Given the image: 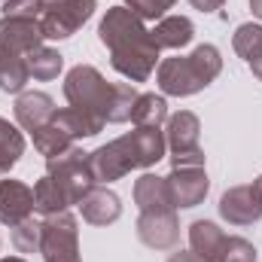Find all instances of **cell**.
I'll return each mask as SVG.
<instances>
[{
    "label": "cell",
    "instance_id": "1",
    "mask_svg": "<svg viewBox=\"0 0 262 262\" xmlns=\"http://www.w3.org/2000/svg\"><path fill=\"white\" fill-rule=\"evenodd\" d=\"M98 37L110 52V64L128 82H146L159 64V43L152 31L131 12L125 3L110 6L98 25Z\"/></svg>",
    "mask_w": 262,
    "mask_h": 262
},
{
    "label": "cell",
    "instance_id": "2",
    "mask_svg": "<svg viewBox=\"0 0 262 262\" xmlns=\"http://www.w3.org/2000/svg\"><path fill=\"white\" fill-rule=\"evenodd\" d=\"M137 89L128 82H107L104 73L92 64H76L67 70L64 76V98L73 110H79L82 116H89L92 122H98L101 128L107 122H128L134 101H137Z\"/></svg>",
    "mask_w": 262,
    "mask_h": 262
},
{
    "label": "cell",
    "instance_id": "3",
    "mask_svg": "<svg viewBox=\"0 0 262 262\" xmlns=\"http://www.w3.org/2000/svg\"><path fill=\"white\" fill-rule=\"evenodd\" d=\"M165 152H168V143L162 128H134L89 152V162L98 183H113L137 168H152L156 162L165 159Z\"/></svg>",
    "mask_w": 262,
    "mask_h": 262
},
{
    "label": "cell",
    "instance_id": "4",
    "mask_svg": "<svg viewBox=\"0 0 262 262\" xmlns=\"http://www.w3.org/2000/svg\"><path fill=\"white\" fill-rule=\"evenodd\" d=\"M220 73H223L220 49L210 46V43H201V46L192 49V55L165 58L156 70V82H159L162 95L189 98V95H198L201 89H207Z\"/></svg>",
    "mask_w": 262,
    "mask_h": 262
},
{
    "label": "cell",
    "instance_id": "5",
    "mask_svg": "<svg viewBox=\"0 0 262 262\" xmlns=\"http://www.w3.org/2000/svg\"><path fill=\"white\" fill-rule=\"evenodd\" d=\"M46 174L64 189V195H67L70 204H79L82 198L98 186V180H95V174H92L89 152L79 149V146H70L61 156L46 159Z\"/></svg>",
    "mask_w": 262,
    "mask_h": 262
},
{
    "label": "cell",
    "instance_id": "6",
    "mask_svg": "<svg viewBox=\"0 0 262 262\" xmlns=\"http://www.w3.org/2000/svg\"><path fill=\"white\" fill-rule=\"evenodd\" d=\"M198 137H201V122L192 110H180L168 116L165 143L171 149V168H204L207 156L198 146Z\"/></svg>",
    "mask_w": 262,
    "mask_h": 262
},
{
    "label": "cell",
    "instance_id": "7",
    "mask_svg": "<svg viewBox=\"0 0 262 262\" xmlns=\"http://www.w3.org/2000/svg\"><path fill=\"white\" fill-rule=\"evenodd\" d=\"M40 253H43V262H82L79 259V226L73 213L61 210L43 220Z\"/></svg>",
    "mask_w": 262,
    "mask_h": 262
},
{
    "label": "cell",
    "instance_id": "8",
    "mask_svg": "<svg viewBox=\"0 0 262 262\" xmlns=\"http://www.w3.org/2000/svg\"><path fill=\"white\" fill-rule=\"evenodd\" d=\"M98 9V0H46L40 25L46 40H67L73 37Z\"/></svg>",
    "mask_w": 262,
    "mask_h": 262
},
{
    "label": "cell",
    "instance_id": "9",
    "mask_svg": "<svg viewBox=\"0 0 262 262\" xmlns=\"http://www.w3.org/2000/svg\"><path fill=\"white\" fill-rule=\"evenodd\" d=\"M43 25L31 15H3L0 18V46L15 55H31L37 46H43Z\"/></svg>",
    "mask_w": 262,
    "mask_h": 262
},
{
    "label": "cell",
    "instance_id": "10",
    "mask_svg": "<svg viewBox=\"0 0 262 262\" xmlns=\"http://www.w3.org/2000/svg\"><path fill=\"white\" fill-rule=\"evenodd\" d=\"M137 238L149 250H174L180 241V220L177 210H152L137 216Z\"/></svg>",
    "mask_w": 262,
    "mask_h": 262
},
{
    "label": "cell",
    "instance_id": "11",
    "mask_svg": "<svg viewBox=\"0 0 262 262\" xmlns=\"http://www.w3.org/2000/svg\"><path fill=\"white\" fill-rule=\"evenodd\" d=\"M220 216L229 226H253L262 220V198L253 183L232 186L220 198Z\"/></svg>",
    "mask_w": 262,
    "mask_h": 262
},
{
    "label": "cell",
    "instance_id": "12",
    "mask_svg": "<svg viewBox=\"0 0 262 262\" xmlns=\"http://www.w3.org/2000/svg\"><path fill=\"white\" fill-rule=\"evenodd\" d=\"M165 180H168V189H171V198H174L177 210L198 207L210 192V180H207L204 168H171V174Z\"/></svg>",
    "mask_w": 262,
    "mask_h": 262
},
{
    "label": "cell",
    "instance_id": "13",
    "mask_svg": "<svg viewBox=\"0 0 262 262\" xmlns=\"http://www.w3.org/2000/svg\"><path fill=\"white\" fill-rule=\"evenodd\" d=\"M34 189L21 180H0V223L3 226H18L28 216H34Z\"/></svg>",
    "mask_w": 262,
    "mask_h": 262
},
{
    "label": "cell",
    "instance_id": "14",
    "mask_svg": "<svg viewBox=\"0 0 262 262\" xmlns=\"http://www.w3.org/2000/svg\"><path fill=\"white\" fill-rule=\"evenodd\" d=\"M55 110L58 107H55L52 95H46V92H21L15 98V122H18V128H25V131L43 128L52 119Z\"/></svg>",
    "mask_w": 262,
    "mask_h": 262
},
{
    "label": "cell",
    "instance_id": "15",
    "mask_svg": "<svg viewBox=\"0 0 262 262\" xmlns=\"http://www.w3.org/2000/svg\"><path fill=\"white\" fill-rule=\"evenodd\" d=\"M76 207H79L82 220L92 223V226H113V223L122 216V201H119L116 192H110L107 186H104V189L95 186Z\"/></svg>",
    "mask_w": 262,
    "mask_h": 262
},
{
    "label": "cell",
    "instance_id": "16",
    "mask_svg": "<svg viewBox=\"0 0 262 262\" xmlns=\"http://www.w3.org/2000/svg\"><path fill=\"white\" fill-rule=\"evenodd\" d=\"M134 204L140 213H152V210H177L174 198L168 189V180L159 174H140L134 180Z\"/></svg>",
    "mask_w": 262,
    "mask_h": 262
},
{
    "label": "cell",
    "instance_id": "17",
    "mask_svg": "<svg viewBox=\"0 0 262 262\" xmlns=\"http://www.w3.org/2000/svg\"><path fill=\"white\" fill-rule=\"evenodd\" d=\"M226 238L229 235L216 223H210V220H195L189 226V250L201 262H220L223 247H226Z\"/></svg>",
    "mask_w": 262,
    "mask_h": 262
},
{
    "label": "cell",
    "instance_id": "18",
    "mask_svg": "<svg viewBox=\"0 0 262 262\" xmlns=\"http://www.w3.org/2000/svg\"><path fill=\"white\" fill-rule=\"evenodd\" d=\"M152 37H156L159 49H183V46L192 43V37H195V25H192L186 15H165V18L156 21Z\"/></svg>",
    "mask_w": 262,
    "mask_h": 262
},
{
    "label": "cell",
    "instance_id": "19",
    "mask_svg": "<svg viewBox=\"0 0 262 262\" xmlns=\"http://www.w3.org/2000/svg\"><path fill=\"white\" fill-rule=\"evenodd\" d=\"M31 79V70H28V55H15V52H6L0 46V92L3 95H21L25 85Z\"/></svg>",
    "mask_w": 262,
    "mask_h": 262
},
{
    "label": "cell",
    "instance_id": "20",
    "mask_svg": "<svg viewBox=\"0 0 262 262\" xmlns=\"http://www.w3.org/2000/svg\"><path fill=\"white\" fill-rule=\"evenodd\" d=\"M131 122H134V128H162V122H168L165 95H156V92L137 95L134 110H131Z\"/></svg>",
    "mask_w": 262,
    "mask_h": 262
},
{
    "label": "cell",
    "instance_id": "21",
    "mask_svg": "<svg viewBox=\"0 0 262 262\" xmlns=\"http://www.w3.org/2000/svg\"><path fill=\"white\" fill-rule=\"evenodd\" d=\"M21 156H25V134L18 131V125L0 116V177H6Z\"/></svg>",
    "mask_w": 262,
    "mask_h": 262
},
{
    "label": "cell",
    "instance_id": "22",
    "mask_svg": "<svg viewBox=\"0 0 262 262\" xmlns=\"http://www.w3.org/2000/svg\"><path fill=\"white\" fill-rule=\"evenodd\" d=\"M34 207H37V213H43V216H52V213H61L70 207V201H67L64 189L46 174V177H40L37 183H34Z\"/></svg>",
    "mask_w": 262,
    "mask_h": 262
},
{
    "label": "cell",
    "instance_id": "23",
    "mask_svg": "<svg viewBox=\"0 0 262 262\" xmlns=\"http://www.w3.org/2000/svg\"><path fill=\"white\" fill-rule=\"evenodd\" d=\"M28 70L34 79L40 82H49V79H58V73L64 70V55L58 49H49L46 43L37 46L31 55H28Z\"/></svg>",
    "mask_w": 262,
    "mask_h": 262
},
{
    "label": "cell",
    "instance_id": "24",
    "mask_svg": "<svg viewBox=\"0 0 262 262\" xmlns=\"http://www.w3.org/2000/svg\"><path fill=\"white\" fill-rule=\"evenodd\" d=\"M31 137H34V146H37V152L40 156H46V159H55V156H61V152H67L70 146H76L70 137H67L64 131L58 128L52 119L43 125V128L31 131Z\"/></svg>",
    "mask_w": 262,
    "mask_h": 262
},
{
    "label": "cell",
    "instance_id": "25",
    "mask_svg": "<svg viewBox=\"0 0 262 262\" xmlns=\"http://www.w3.org/2000/svg\"><path fill=\"white\" fill-rule=\"evenodd\" d=\"M232 49H235L247 64H253L262 55V25H253V21L238 25L235 37H232Z\"/></svg>",
    "mask_w": 262,
    "mask_h": 262
},
{
    "label": "cell",
    "instance_id": "26",
    "mask_svg": "<svg viewBox=\"0 0 262 262\" xmlns=\"http://www.w3.org/2000/svg\"><path fill=\"white\" fill-rule=\"evenodd\" d=\"M40 235H43V220H34V216L12 226V244L18 253H40Z\"/></svg>",
    "mask_w": 262,
    "mask_h": 262
},
{
    "label": "cell",
    "instance_id": "27",
    "mask_svg": "<svg viewBox=\"0 0 262 262\" xmlns=\"http://www.w3.org/2000/svg\"><path fill=\"white\" fill-rule=\"evenodd\" d=\"M125 6L140 21H159L168 15V9L177 6V0H125Z\"/></svg>",
    "mask_w": 262,
    "mask_h": 262
},
{
    "label": "cell",
    "instance_id": "28",
    "mask_svg": "<svg viewBox=\"0 0 262 262\" xmlns=\"http://www.w3.org/2000/svg\"><path fill=\"white\" fill-rule=\"evenodd\" d=\"M220 262H256V247L241 235H229Z\"/></svg>",
    "mask_w": 262,
    "mask_h": 262
},
{
    "label": "cell",
    "instance_id": "29",
    "mask_svg": "<svg viewBox=\"0 0 262 262\" xmlns=\"http://www.w3.org/2000/svg\"><path fill=\"white\" fill-rule=\"evenodd\" d=\"M43 6H46V0H3V15H31V18H40Z\"/></svg>",
    "mask_w": 262,
    "mask_h": 262
},
{
    "label": "cell",
    "instance_id": "30",
    "mask_svg": "<svg viewBox=\"0 0 262 262\" xmlns=\"http://www.w3.org/2000/svg\"><path fill=\"white\" fill-rule=\"evenodd\" d=\"M189 3L195 6L198 12H220L226 6V0H189Z\"/></svg>",
    "mask_w": 262,
    "mask_h": 262
},
{
    "label": "cell",
    "instance_id": "31",
    "mask_svg": "<svg viewBox=\"0 0 262 262\" xmlns=\"http://www.w3.org/2000/svg\"><path fill=\"white\" fill-rule=\"evenodd\" d=\"M168 262H201V259H198L192 250H180V253H174Z\"/></svg>",
    "mask_w": 262,
    "mask_h": 262
},
{
    "label": "cell",
    "instance_id": "32",
    "mask_svg": "<svg viewBox=\"0 0 262 262\" xmlns=\"http://www.w3.org/2000/svg\"><path fill=\"white\" fill-rule=\"evenodd\" d=\"M250 70H253V76H256V79L262 82V55L256 58V61H253V64H250Z\"/></svg>",
    "mask_w": 262,
    "mask_h": 262
},
{
    "label": "cell",
    "instance_id": "33",
    "mask_svg": "<svg viewBox=\"0 0 262 262\" xmlns=\"http://www.w3.org/2000/svg\"><path fill=\"white\" fill-rule=\"evenodd\" d=\"M250 9H253V15L262 21V0H250Z\"/></svg>",
    "mask_w": 262,
    "mask_h": 262
},
{
    "label": "cell",
    "instance_id": "34",
    "mask_svg": "<svg viewBox=\"0 0 262 262\" xmlns=\"http://www.w3.org/2000/svg\"><path fill=\"white\" fill-rule=\"evenodd\" d=\"M0 262H28V259H21V256H3Z\"/></svg>",
    "mask_w": 262,
    "mask_h": 262
},
{
    "label": "cell",
    "instance_id": "35",
    "mask_svg": "<svg viewBox=\"0 0 262 262\" xmlns=\"http://www.w3.org/2000/svg\"><path fill=\"white\" fill-rule=\"evenodd\" d=\"M253 186H256V192H259V198H262V177H256V180H253Z\"/></svg>",
    "mask_w": 262,
    "mask_h": 262
},
{
    "label": "cell",
    "instance_id": "36",
    "mask_svg": "<svg viewBox=\"0 0 262 262\" xmlns=\"http://www.w3.org/2000/svg\"><path fill=\"white\" fill-rule=\"evenodd\" d=\"M0 3H3V0H0Z\"/></svg>",
    "mask_w": 262,
    "mask_h": 262
}]
</instances>
